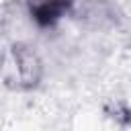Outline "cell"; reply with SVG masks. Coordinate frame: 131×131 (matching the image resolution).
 Returning a JSON list of instances; mask_svg holds the SVG:
<instances>
[{"label": "cell", "instance_id": "1", "mask_svg": "<svg viewBox=\"0 0 131 131\" xmlns=\"http://www.w3.org/2000/svg\"><path fill=\"white\" fill-rule=\"evenodd\" d=\"M8 59L14 61V76H10L6 82L16 88H33L41 78V61L35 51H31L25 45H14Z\"/></svg>", "mask_w": 131, "mask_h": 131}, {"label": "cell", "instance_id": "2", "mask_svg": "<svg viewBox=\"0 0 131 131\" xmlns=\"http://www.w3.org/2000/svg\"><path fill=\"white\" fill-rule=\"evenodd\" d=\"M31 18L39 27H53L72 6V0H27Z\"/></svg>", "mask_w": 131, "mask_h": 131}]
</instances>
